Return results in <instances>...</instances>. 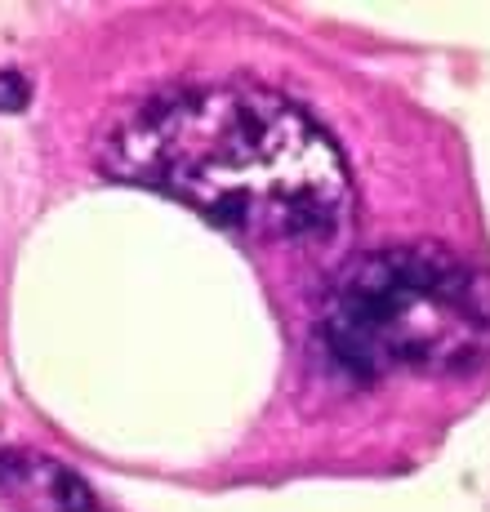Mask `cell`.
I'll list each match as a JSON object with an SVG mask.
<instances>
[{"label":"cell","mask_w":490,"mask_h":512,"mask_svg":"<svg viewBox=\"0 0 490 512\" xmlns=\"http://www.w3.org/2000/svg\"><path fill=\"white\" fill-rule=\"evenodd\" d=\"M103 170L259 245H321L352 214L339 147L263 85H192L147 98L107 134Z\"/></svg>","instance_id":"6da1fadb"},{"label":"cell","mask_w":490,"mask_h":512,"mask_svg":"<svg viewBox=\"0 0 490 512\" xmlns=\"http://www.w3.org/2000/svg\"><path fill=\"white\" fill-rule=\"evenodd\" d=\"M326 343L348 370H464L490 357V281L441 245H397L343 268Z\"/></svg>","instance_id":"7a4b0ae2"},{"label":"cell","mask_w":490,"mask_h":512,"mask_svg":"<svg viewBox=\"0 0 490 512\" xmlns=\"http://www.w3.org/2000/svg\"><path fill=\"white\" fill-rule=\"evenodd\" d=\"M0 490L27 495L49 512H98L90 486L76 472L49 464L41 455H27V450H0Z\"/></svg>","instance_id":"3957f363"},{"label":"cell","mask_w":490,"mask_h":512,"mask_svg":"<svg viewBox=\"0 0 490 512\" xmlns=\"http://www.w3.org/2000/svg\"><path fill=\"white\" fill-rule=\"evenodd\" d=\"M32 103V81L23 72H0V112H23Z\"/></svg>","instance_id":"277c9868"}]
</instances>
